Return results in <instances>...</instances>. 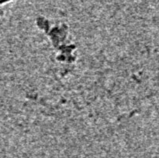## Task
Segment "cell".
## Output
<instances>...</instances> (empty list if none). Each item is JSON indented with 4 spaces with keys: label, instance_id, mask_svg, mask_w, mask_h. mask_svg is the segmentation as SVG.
Listing matches in <instances>:
<instances>
[{
    "label": "cell",
    "instance_id": "6da1fadb",
    "mask_svg": "<svg viewBox=\"0 0 159 158\" xmlns=\"http://www.w3.org/2000/svg\"><path fill=\"white\" fill-rule=\"evenodd\" d=\"M9 1H11V0H0V5L7 2H9Z\"/></svg>",
    "mask_w": 159,
    "mask_h": 158
}]
</instances>
